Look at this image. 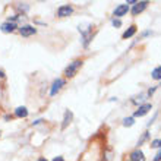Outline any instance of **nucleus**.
Wrapping results in <instances>:
<instances>
[{
  "mask_svg": "<svg viewBox=\"0 0 161 161\" xmlns=\"http://www.w3.org/2000/svg\"><path fill=\"white\" fill-rule=\"evenodd\" d=\"M135 123V120H133V117H126V119H123V126H126V127H129V126H132Z\"/></svg>",
  "mask_w": 161,
  "mask_h": 161,
  "instance_id": "2eb2a0df",
  "label": "nucleus"
},
{
  "mask_svg": "<svg viewBox=\"0 0 161 161\" xmlns=\"http://www.w3.org/2000/svg\"><path fill=\"white\" fill-rule=\"evenodd\" d=\"M18 28V25L13 22H9V21H6V22L1 23V26H0V29H1V32H4V34H9V32H13L15 29Z\"/></svg>",
  "mask_w": 161,
  "mask_h": 161,
  "instance_id": "0eeeda50",
  "label": "nucleus"
},
{
  "mask_svg": "<svg viewBox=\"0 0 161 161\" xmlns=\"http://www.w3.org/2000/svg\"><path fill=\"white\" fill-rule=\"evenodd\" d=\"M38 161H47V160L44 158V157H41V158H38Z\"/></svg>",
  "mask_w": 161,
  "mask_h": 161,
  "instance_id": "5701e85b",
  "label": "nucleus"
},
{
  "mask_svg": "<svg viewBox=\"0 0 161 161\" xmlns=\"http://www.w3.org/2000/svg\"><path fill=\"white\" fill-rule=\"evenodd\" d=\"M111 23H113V26H116V28H119V26H122V22H120V21H119V19H113V21H111Z\"/></svg>",
  "mask_w": 161,
  "mask_h": 161,
  "instance_id": "a211bd4d",
  "label": "nucleus"
},
{
  "mask_svg": "<svg viewBox=\"0 0 161 161\" xmlns=\"http://www.w3.org/2000/svg\"><path fill=\"white\" fill-rule=\"evenodd\" d=\"M135 32H136V26L135 25H132V26H129V29H126L125 32H123V38L126 40V38H130V37H133L135 35Z\"/></svg>",
  "mask_w": 161,
  "mask_h": 161,
  "instance_id": "ddd939ff",
  "label": "nucleus"
},
{
  "mask_svg": "<svg viewBox=\"0 0 161 161\" xmlns=\"http://www.w3.org/2000/svg\"><path fill=\"white\" fill-rule=\"evenodd\" d=\"M41 122H43V120H41V119H38V120H35V122H34V123H32V125H40V123H41Z\"/></svg>",
  "mask_w": 161,
  "mask_h": 161,
  "instance_id": "aec40b11",
  "label": "nucleus"
},
{
  "mask_svg": "<svg viewBox=\"0 0 161 161\" xmlns=\"http://www.w3.org/2000/svg\"><path fill=\"white\" fill-rule=\"evenodd\" d=\"M148 136H149V132H145V133H144V135L141 136V139L138 141V146H139V145H142V144H144V142H145V141L148 139Z\"/></svg>",
  "mask_w": 161,
  "mask_h": 161,
  "instance_id": "dca6fc26",
  "label": "nucleus"
},
{
  "mask_svg": "<svg viewBox=\"0 0 161 161\" xmlns=\"http://www.w3.org/2000/svg\"><path fill=\"white\" fill-rule=\"evenodd\" d=\"M18 29H19V34H21L22 37H31V35L37 34V28L32 26V25H22V26H19Z\"/></svg>",
  "mask_w": 161,
  "mask_h": 161,
  "instance_id": "7ed1b4c3",
  "label": "nucleus"
},
{
  "mask_svg": "<svg viewBox=\"0 0 161 161\" xmlns=\"http://www.w3.org/2000/svg\"><path fill=\"white\" fill-rule=\"evenodd\" d=\"M0 78H4V72H3L1 69H0Z\"/></svg>",
  "mask_w": 161,
  "mask_h": 161,
  "instance_id": "4be33fe9",
  "label": "nucleus"
},
{
  "mask_svg": "<svg viewBox=\"0 0 161 161\" xmlns=\"http://www.w3.org/2000/svg\"><path fill=\"white\" fill-rule=\"evenodd\" d=\"M154 161H161V149L158 151V154L155 155V158H154Z\"/></svg>",
  "mask_w": 161,
  "mask_h": 161,
  "instance_id": "6ab92c4d",
  "label": "nucleus"
},
{
  "mask_svg": "<svg viewBox=\"0 0 161 161\" xmlns=\"http://www.w3.org/2000/svg\"><path fill=\"white\" fill-rule=\"evenodd\" d=\"M72 117H73L72 111L66 110V111H65V119H63V125H62V129H66V127H68V125H69L70 122H72Z\"/></svg>",
  "mask_w": 161,
  "mask_h": 161,
  "instance_id": "f8f14e48",
  "label": "nucleus"
},
{
  "mask_svg": "<svg viewBox=\"0 0 161 161\" xmlns=\"http://www.w3.org/2000/svg\"><path fill=\"white\" fill-rule=\"evenodd\" d=\"M130 160L132 161H145V155L141 149H135L132 154H130Z\"/></svg>",
  "mask_w": 161,
  "mask_h": 161,
  "instance_id": "9d476101",
  "label": "nucleus"
},
{
  "mask_svg": "<svg viewBox=\"0 0 161 161\" xmlns=\"http://www.w3.org/2000/svg\"><path fill=\"white\" fill-rule=\"evenodd\" d=\"M146 6H148V1H136V4L132 7V15H135V16L139 15Z\"/></svg>",
  "mask_w": 161,
  "mask_h": 161,
  "instance_id": "1a4fd4ad",
  "label": "nucleus"
},
{
  "mask_svg": "<svg viewBox=\"0 0 161 161\" xmlns=\"http://www.w3.org/2000/svg\"><path fill=\"white\" fill-rule=\"evenodd\" d=\"M136 98H139V100H132V103L133 104H138V103H142L144 100H145V94H141L139 97H136Z\"/></svg>",
  "mask_w": 161,
  "mask_h": 161,
  "instance_id": "f3484780",
  "label": "nucleus"
},
{
  "mask_svg": "<svg viewBox=\"0 0 161 161\" xmlns=\"http://www.w3.org/2000/svg\"><path fill=\"white\" fill-rule=\"evenodd\" d=\"M79 32L82 34L84 37V47H88L90 41L92 40V35H91V31H92V25L91 23H84V25H79Z\"/></svg>",
  "mask_w": 161,
  "mask_h": 161,
  "instance_id": "f257e3e1",
  "label": "nucleus"
},
{
  "mask_svg": "<svg viewBox=\"0 0 161 161\" xmlns=\"http://www.w3.org/2000/svg\"><path fill=\"white\" fill-rule=\"evenodd\" d=\"M0 133H1V132H0Z\"/></svg>",
  "mask_w": 161,
  "mask_h": 161,
  "instance_id": "b1692460",
  "label": "nucleus"
},
{
  "mask_svg": "<svg viewBox=\"0 0 161 161\" xmlns=\"http://www.w3.org/2000/svg\"><path fill=\"white\" fill-rule=\"evenodd\" d=\"M53 161H65V160H63L62 157H57V158H54V160H53Z\"/></svg>",
  "mask_w": 161,
  "mask_h": 161,
  "instance_id": "412c9836",
  "label": "nucleus"
},
{
  "mask_svg": "<svg viewBox=\"0 0 161 161\" xmlns=\"http://www.w3.org/2000/svg\"><path fill=\"white\" fill-rule=\"evenodd\" d=\"M151 76H152V79H155V81H160V79H161V66H157L155 69L152 70Z\"/></svg>",
  "mask_w": 161,
  "mask_h": 161,
  "instance_id": "4468645a",
  "label": "nucleus"
},
{
  "mask_svg": "<svg viewBox=\"0 0 161 161\" xmlns=\"http://www.w3.org/2000/svg\"><path fill=\"white\" fill-rule=\"evenodd\" d=\"M15 116H16V117H21V119H25V117L28 116V109L23 107V106L16 107V109H15Z\"/></svg>",
  "mask_w": 161,
  "mask_h": 161,
  "instance_id": "9b49d317",
  "label": "nucleus"
},
{
  "mask_svg": "<svg viewBox=\"0 0 161 161\" xmlns=\"http://www.w3.org/2000/svg\"><path fill=\"white\" fill-rule=\"evenodd\" d=\"M127 12H129V6H127V4H119L114 9L113 15H114L116 18H122V16H125Z\"/></svg>",
  "mask_w": 161,
  "mask_h": 161,
  "instance_id": "423d86ee",
  "label": "nucleus"
},
{
  "mask_svg": "<svg viewBox=\"0 0 161 161\" xmlns=\"http://www.w3.org/2000/svg\"><path fill=\"white\" fill-rule=\"evenodd\" d=\"M82 60H73L72 63H69V66L65 69V76L66 78H73L76 75V72L79 70V68L82 66Z\"/></svg>",
  "mask_w": 161,
  "mask_h": 161,
  "instance_id": "f03ea898",
  "label": "nucleus"
},
{
  "mask_svg": "<svg viewBox=\"0 0 161 161\" xmlns=\"http://www.w3.org/2000/svg\"><path fill=\"white\" fill-rule=\"evenodd\" d=\"M73 13V7L70 4H63L57 9V16L59 18H66V16H70Z\"/></svg>",
  "mask_w": 161,
  "mask_h": 161,
  "instance_id": "20e7f679",
  "label": "nucleus"
},
{
  "mask_svg": "<svg viewBox=\"0 0 161 161\" xmlns=\"http://www.w3.org/2000/svg\"><path fill=\"white\" fill-rule=\"evenodd\" d=\"M149 110H151V104H141L138 107V110L135 111V117H142V116L146 114Z\"/></svg>",
  "mask_w": 161,
  "mask_h": 161,
  "instance_id": "6e6552de",
  "label": "nucleus"
},
{
  "mask_svg": "<svg viewBox=\"0 0 161 161\" xmlns=\"http://www.w3.org/2000/svg\"><path fill=\"white\" fill-rule=\"evenodd\" d=\"M65 87V81L62 79V78H59V79H56L54 82H53V85H51V88H50V95L51 97H54L57 92L60 91L62 88Z\"/></svg>",
  "mask_w": 161,
  "mask_h": 161,
  "instance_id": "39448f33",
  "label": "nucleus"
}]
</instances>
